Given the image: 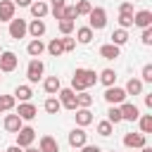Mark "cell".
<instances>
[{"mask_svg":"<svg viewBox=\"0 0 152 152\" xmlns=\"http://www.w3.org/2000/svg\"><path fill=\"white\" fill-rule=\"evenodd\" d=\"M97 83V74L93 71V69H76L74 71V76H71V90L74 93H81V90H88L90 86H95Z\"/></svg>","mask_w":152,"mask_h":152,"instance_id":"6da1fadb","label":"cell"},{"mask_svg":"<svg viewBox=\"0 0 152 152\" xmlns=\"http://www.w3.org/2000/svg\"><path fill=\"white\" fill-rule=\"evenodd\" d=\"M88 26H90L93 31L104 28V26H107V12H104L102 7H93V10L88 12Z\"/></svg>","mask_w":152,"mask_h":152,"instance_id":"7a4b0ae2","label":"cell"},{"mask_svg":"<svg viewBox=\"0 0 152 152\" xmlns=\"http://www.w3.org/2000/svg\"><path fill=\"white\" fill-rule=\"evenodd\" d=\"M43 71H45V64H43L40 59H31L28 66H26V78H28V83H38V81L43 78Z\"/></svg>","mask_w":152,"mask_h":152,"instance_id":"3957f363","label":"cell"},{"mask_svg":"<svg viewBox=\"0 0 152 152\" xmlns=\"http://www.w3.org/2000/svg\"><path fill=\"white\" fill-rule=\"evenodd\" d=\"M17 64H19V57H17L12 50H5V52L0 55V74H10V71H14Z\"/></svg>","mask_w":152,"mask_h":152,"instance_id":"277c9868","label":"cell"},{"mask_svg":"<svg viewBox=\"0 0 152 152\" xmlns=\"http://www.w3.org/2000/svg\"><path fill=\"white\" fill-rule=\"evenodd\" d=\"M59 104H62L64 109H69V112L78 109V102H76V93H74L71 88H59Z\"/></svg>","mask_w":152,"mask_h":152,"instance_id":"5b68a950","label":"cell"},{"mask_svg":"<svg viewBox=\"0 0 152 152\" xmlns=\"http://www.w3.org/2000/svg\"><path fill=\"white\" fill-rule=\"evenodd\" d=\"M33 140H36V131H33L31 126H21V128L17 131V145H19V147H28Z\"/></svg>","mask_w":152,"mask_h":152,"instance_id":"8992f818","label":"cell"},{"mask_svg":"<svg viewBox=\"0 0 152 152\" xmlns=\"http://www.w3.org/2000/svg\"><path fill=\"white\" fill-rule=\"evenodd\" d=\"M124 145L131 150H140L142 145H147V135L145 133H126L124 135Z\"/></svg>","mask_w":152,"mask_h":152,"instance_id":"52a82bcc","label":"cell"},{"mask_svg":"<svg viewBox=\"0 0 152 152\" xmlns=\"http://www.w3.org/2000/svg\"><path fill=\"white\" fill-rule=\"evenodd\" d=\"M104 100H107L109 104H121V102L126 100V90H124V88H116V86H109V88L104 90Z\"/></svg>","mask_w":152,"mask_h":152,"instance_id":"ba28073f","label":"cell"},{"mask_svg":"<svg viewBox=\"0 0 152 152\" xmlns=\"http://www.w3.org/2000/svg\"><path fill=\"white\" fill-rule=\"evenodd\" d=\"M24 36H26V21L14 17V19L10 21V38L19 40V38H24Z\"/></svg>","mask_w":152,"mask_h":152,"instance_id":"9c48e42d","label":"cell"},{"mask_svg":"<svg viewBox=\"0 0 152 152\" xmlns=\"http://www.w3.org/2000/svg\"><path fill=\"white\" fill-rule=\"evenodd\" d=\"M17 114H19V119H21V121H31V119H36L38 109H36V104H31V102H19Z\"/></svg>","mask_w":152,"mask_h":152,"instance_id":"30bf717a","label":"cell"},{"mask_svg":"<svg viewBox=\"0 0 152 152\" xmlns=\"http://www.w3.org/2000/svg\"><path fill=\"white\" fill-rule=\"evenodd\" d=\"M86 142H88V133H86L81 126H78V128H74V131L69 133V145H71V147H76V150H78V147H83Z\"/></svg>","mask_w":152,"mask_h":152,"instance_id":"8fae6325","label":"cell"},{"mask_svg":"<svg viewBox=\"0 0 152 152\" xmlns=\"http://www.w3.org/2000/svg\"><path fill=\"white\" fill-rule=\"evenodd\" d=\"M14 10H17V5L12 0H0V24L2 21H12L14 19Z\"/></svg>","mask_w":152,"mask_h":152,"instance_id":"7c38bea8","label":"cell"},{"mask_svg":"<svg viewBox=\"0 0 152 152\" xmlns=\"http://www.w3.org/2000/svg\"><path fill=\"white\" fill-rule=\"evenodd\" d=\"M133 26H140V28H147L152 26V12L150 10H140L133 14Z\"/></svg>","mask_w":152,"mask_h":152,"instance_id":"4fadbf2b","label":"cell"},{"mask_svg":"<svg viewBox=\"0 0 152 152\" xmlns=\"http://www.w3.org/2000/svg\"><path fill=\"white\" fill-rule=\"evenodd\" d=\"M119 109H121V119H126V121H138V116H140V109L131 102H121Z\"/></svg>","mask_w":152,"mask_h":152,"instance_id":"5bb4252c","label":"cell"},{"mask_svg":"<svg viewBox=\"0 0 152 152\" xmlns=\"http://www.w3.org/2000/svg\"><path fill=\"white\" fill-rule=\"evenodd\" d=\"M76 112V124L83 128V126H88V124H93V112H90V107H78V109H74Z\"/></svg>","mask_w":152,"mask_h":152,"instance_id":"9a60e30c","label":"cell"},{"mask_svg":"<svg viewBox=\"0 0 152 152\" xmlns=\"http://www.w3.org/2000/svg\"><path fill=\"white\" fill-rule=\"evenodd\" d=\"M26 33H31V38H40L45 33V21L43 19H33L31 24H26Z\"/></svg>","mask_w":152,"mask_h":152,"instance_id":"2e32d148","label":"cell"},{"mask_svg":"<svg viewBox=\"0 0 152 152\" xmlns=\"http://www.w3.org/2000/svg\"><path fill=\"white\" fill-rule=\"evenodd\" d=\"M38 150H40V152H59V142H57L52 135H43Z\"/></svg>","mask_w":152,"mask_h":152,"instance_id":"e0dca14e","label":"cell"},{"mask_svg":"<svg viewBox=\"0 0 152 152\" xmlns=\"http://www.w3.org/2000/svg\"><path fill=\"white\" fill-rule=\"evenodd\" d=\"M28 7H31V14H33V19H43V17H45V14L50 12V7H48V2H45V0L31 2Z\"/></svg>","mask_w":152,"mask_h":152,"instance_id":"ac0fdd59","label":"cell"},{"mask_svg":"<svg viewBox=\"0 0 152 152\" xmlns=\"http://www.w3.org/2000/svg\"><path fill=\"white\" fill-rule=\"evenodd\" d=\"M43 88H45V93H48V95H57V93H59V88H62L59 76H48V78L43 81Z\"/></svg>","mask_w":152,"mask_h":152,"instance_id":"d6986e66","label":"cell"},{"mask_svg":"<svg viewBox=\"0 0 152 152\" xmlns=\"http://www.w3.org/2000/svg\"><path fill=\"white\" fill-rule=\"evenodd\" d=\"M26 52H28L31 57H40V55L45 52V43H43L40 38H33V40L26 45Z\"/></svg>","mask_w":152,"mask_h":152,"instance_id":"ffe728a7","label":"cell"},{"mask_svg":"<svg viewBox=\"0 0 152 152\" xmlns=\"http://www.w3.org/2000/svg\"><path fill=\"white\" fill-rule=\"evenodd\" d=\"M97 81H100L104 88H109V86H114V81H116V71H114V69H102V71L97 74Z\"/></svg>","mask_w":152,"mask_h":152,"instance_id":"44dd1931","label":"cell"},{"mask_svg":"<svg viewBox=\"0 0 152 152\" xmlns=\"http://www.w3.org/2000/svg\"><path fill=\"white\" fill-rule=\"evenodd\" d=\"M21 119H19V114H7L5 116V131H10V133H17L19 128H21Z\"/></svg>","mask_w":152,"mask_h":152,"instance_id":"7402d4cb","label":"cell"},{"mask_svg":"<svg viewBox=\"0 0 152 152\" xmlns=\"http://www.w3.org/2000/svg\"><path fill=\"white\" fill-rule=\"evenodd\" d=\"M31 95H33L31 86H17L14 88V100H19V102H28Z\"/></svg>","mask_w":152,"mask_h":152,"instance_id":"603a6c76","label":"cell"},{"mask_svg":"<svg viewBox=\"0 0 152 152\" xmlns=\"http://www.w3.org/2000/svg\"><path fill=\"white\" fill-rule=\"evenodd\" d=\"M76 40L83 43V45H88V43L93 40V28H90V26H81V28H76Z\"/></svg>","mask_w":152,"mask_h":152,"instance_id":"cb8c5ba5","label":"cell"},{"mask_svg":"<svg viewBox=\"0 0 152 152\" xmlns=\"http://www.w3.org/2000/svg\"><path fill=\"white\" fill-rule=\"evenodd\" d=\"M45 50L52 55V57H59L62 52H64V45H62V38H52L48 45H45Z\"/></svg>","mask_w":152,"mask_h":152,"instance_id":"d4e9b609","label":"cell"},{"mask_svg":"<svg viewBox=\"0 0 152 152\" xmlns=\"http://www.w3.org/2000/svg\"><path fill=\"white\" fill-rule=\"evenodd\" d=\"M100 57H104V59H116V57H119V45H112V43L102 45V48H100Z\"/></svg>","mask_w":152,"mask_h":152,"instance_id":"484cf974","label":"cell"},{"mask_svg":"<svg viewBox=\"0 0 152 152\" xmlns=\"http://www.w3.org/2000/svg\"><path fill=\"white\" fill-rule=\"evenodd\" d=\"M124 90H126V95H140L142 93V81L140 78H128Z\"/></svg>","mask_w":152,"mask_h":152,"instance_id":"4316f807","label":"cell"},{"mask_svg":"<svg viewBox=\"0 0 152 152\" xmlns=\"http://www.w3.org/2000/svg\"><path fill=\"white\" fill-rule=\"evenodd\" d=\"M109 38H112V45H119V48H121V45L128 40V31H126V28H116V31H112Z\"/></svg>","mask_w":152,"mask_h":152,"instance_id":"83f0119b","label":"cell"},{"mask_svg":"<svg viewBox=\"0 0 152 152\" xmlns=\"http://www.w3.org/2000/svg\"><path fill=\"white\" fill-rule=\"evenodd\" d=\"M138 121H140V133H152V114H140L138 116Z\"/></svg>","mask_w":152,"mask_h":152,"instance_id":"f1b7e54d","label":"cell"},{"mask_svg":"<svg viewBox=\"0 0 152 152\" xmlns=\"http://www.w3.org/2000/svg\"><path fill=\"white\" fill-rule=\"evenodd\" d=\"M64 7H66V0H52V7H50V12H52V17L59 21L62 19V12H64Z\"/></svg>","mask_w":152,"mask_h":152,"instance_id":"f546056e","label":"cell"},{"mask_svg":"<svg viewBox=\"0 0 152 152\" xmlns=\"http://www.w3.org/2000/svg\"><path fill=\"white\" fill-rule=\"evenodd\" d=\"M43 107H45V112H48V114H57V112L62 109V104H59V100H57V97H48Z\"/></svg>","mask_w":152,"mask_h":152,"instance_id":"4dcf8cb0","label":"cell"},{"mask_svg":"<svg viewBox=\"0 0 152 152\" xmlns=\"http://www.w3.org/2000/svg\"><path fill=\"white\" fill-rule=\"evenodd\" d=\"M14 95H0V112H10L14 109Z\"/></svg>","mask_w":152,"mask_h":152,"instance_id":"1f68e13d","label":"cell"},{"mask_svg":"<svg viewBox=\"0 0 152 152\" xmlns=\"http://www.w3.org/2000/svg\"><path fill=\"white\" fill-rule=\"evenodd\" d=\"M74 7H76V14H78V17H88V12L93 10V5H90L88 0H78Z\"/></svg>","mask_w":152,"mask_h":152,"instance_id":"d6a6232c","label":"cell"},{"mask_svg":"<svg viewBox=\"0 0 152 152\" xmlns=\"http://www.w3.org/2000/svg\"><path fill=\"white\" fill-rule=\"evenodd\" d=\"M119 26L121 28H131L133 26V12H119Z\"/></svg>","mask_w":152,"mask_h":152,"instance_id":"836d02e7","label":"cell"},{"mask_svg":"<svg viewBox=\"0 0 152 152\" xmlns=\"http://www.w3.org/2000/svg\"><path fill=\"white\" fill-rule=\"evenodd\" d=\"M76 102H78V107H90V104H93V95H90L88 90H81V93L76 95Z\"/></svg>","mask_w":152,"mask_h":152,"instance_id":"e575fe53","label":"cell"},{"mask_svg":"<svg viewBox=\"0 0 152 152\" xmlns=\"http://www.w3.org/2000/svg\"><path fill=\"white\" fill-rule=\"evenodd\" d=\"M107 121H109V124H119V121H124V119H121V109L112 104L109 112H107Z\"/></svg>","mask_w":152,"mask_h":152,"instance_id":"d590c367","label":"cell"},{"mask_svg":"<svg viewBox=\"0 0 152 152\" xmlns=\"http://www.w3.org/2000/svg\"><path fill=\"white\" fill-rule=\"evenodd\" d=\"M112 131H114V124H109L107 119L97 124V133H100L102 138H107V135H112Z\"/></svg>","mask_w":152,"mask_h":152,"instance_id":"8d00e7d4","label":"cell"},{"mask_svg":"<svg viewBox=\"0 0 152 152\" xmlns=\"http://www.w3.org/2000/svg\"><path fill=\"white\" fill-rule=\"evenodd\" d=\"M74 31V21L71 19H59V33L62 36H69Z\"/></svg>","mask_w":152,"mask_h":152,"instance_id":"74e56055","label":"cell"},{"mask_svg":"<svg viewBox=\"0 0 152 152\" xmlns=\"http://www.w3.org/2000/svg\"><path fill=\"white\" fill-rule=\"evenodd\" d=\"M76 17H78V14H76V7H74V5H66L64 12H62V19H71V21H74Z\"/></svg>","mask_w":152,"mask_h":152,"instance_id":"f35d334b","label":"cell"},{"mask_svg":"<svg viewBox=\"0 0 152 152\" xmlns=\"http://www.w3.org/2000/svg\"><path fill=\"white\" fill-rule=\"evenodd\" d=\"M140 40H142V45H152V26L142 28V36H140Z\"/></svg>","mask_w":152,"mask_h":152,"instance_id":"ab89813d","label":"cell"},{"mask_svg":"<svg viewBox=\"0 0 152 152\" xmlns=\"http://www.w3.org/2000/svg\"><path fill=\"white\" fill-rule=\"evenodd\" d=\"M62 45H64V52H71V50L76 48V38H69V36H64V38H62Z\"/></svg>","mask_w":152,"mask_h":152,"instance_id":"60d3db41","label":"cell"},{"mask_svg":"<svg viewBox=\"0 0 152 152\" xmlns=\"http://www.w3.org/2000/svg\"><path fill=\"white\" fill-rule=\"evenodd\" d=\"M142 78L140 81H145V83H152V64H145L142 66V74H140Z\"/></svg>","mask_w":152,"mask_h":152,"instance_id":"b9f144b4","label":"cell"},{"mask_svg":"<svg viewBox=\"0 0 152 152\" xmlns=\"http://www.w3.org/2000/svg\"><path fill=\"white\" fill-rule=\"evenodd\" d=\"M78 150H81V152H102V150H100L97 145H88V142H86L83 147H78Z\"/></svg>","mask_w":152,"mask_h":152,"instance_id":"7bdbcfd3","label":"cell"},{"mask_svg":"<svg viewBox=\"0 0 152 152\" xmlns=\"http://www.w3.org/2000/svg\"><path fill=\"white\" fill-rule=\"evenodd\" d=\"M119 12H133V2H121Z\"/></svg>","mask_w":152,"mask_h":152,"instance_id":"ee69618b","label":"cell"},{"mask_svg":"<svg viewBox=\"0 0 152 152\" xmlns=\"http://www.w3.org/2000/svg\"><path fill=\"white\" fill-rule=\"evenodd\" d=\"M12 2H14V5H19V7H28L33 0H12Z\"/></svg>","mask_w":152,"mask_h":152,"instance_id":"f6af8a7d","label":"cell"},{"mask_svg":"<svg viewBox=\"0 0 152 152\" xmlns=\"http://www.w3.org/2000/svg\"><path fill=\"white\" fill-rule=\"evenodd\" d=\"M5 152H21V147H19V145H10Z\"/></svg>","mask_w":152,"mask_h":152,"instance_id":"bcb514c9","label":"cell"},{"mask_svg":"<svg viewBox=\"0 0 152 152\" xmlns=\"http://www.w3.org/2000/svg\"><path fill=\"white\" fill-rule=\"evenodd\" d=\"M24 152H40V150H36V147H31V145H28V147H24Z\"/></svg>","mask_w":152,"mask_h":152,"instance_id":"7dc6e473","label":"cell"},{"mask_svg":"<svg viewBox=\"0 0 152 152\" xmlns=\"http://www.w3.org/2000/svg\"><path fill=\"white\" fill-rule=\"evenodd\" d=\"M140 152H152V147H147V145H142V147H140Z\"/></svg>","mask_w":152,"mask_h":152,"instance_id":"c3c4849f","label":"cell"},{"mask_svg":"<svg viewBox=\"0 0 152 152\" xmlns=\"http://www.w3.org/2000/svg\"><path fill=\"white\" fill-rule=\"evenodd\" d=\"M112 152H116V150H112Z\"/></svg>","mask_w":152,"mask_h":152,"instance_id":"681fc988","label":"cell"}]
</instances>
